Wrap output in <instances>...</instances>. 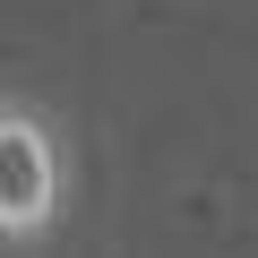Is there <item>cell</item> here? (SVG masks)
I'll use <instances>...</instances> for the list:
<instances>
[{
	"instance_id": "cell-1",
	"label": "cell",
	"mask_w": 258,
	"mask_h": 258,
	"mask_svg": "<svg viewBox=\"0 0 258 258\" xmlns=\"http://www.w3.org/2000/svg\"><path fill=\"white\" fill-rule=\"evenodd\" d=\"M60 207H69V147H60V129L35 103L0 95V249L52 241Z\"/></svg>"
}]
</instances>
